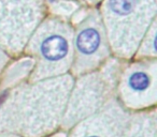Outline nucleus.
Listing matches in <instances>:
<instances>
[{
  "instance_id": "nucleus-12",
  "label": "nucleus",
  "mask_w": 157,
  "mask_h": 137,
  "mask_svg": "<svg viewBox=\"0 0 157 137\" xmlns=\"http://www.w3.org/2000/svg\"><path fill=\"white\" fill-rule=\"evenodd\" d=\"M48 7L54 15L65 18L71 16L78 9V5L74 0H48Z\"/></svg>"
},
{
  "instance_id": "nucleus-8",
  "label": "nucleus",
  "mask_w": 157,
  "mask_h": 137,
  "mask_svg": "<svg viewBox=\"0 0 157 137\" xmlns=\"http://www.w3.org/2000/svg\"><path fill=\"white\" fill-rule=\"evenodd\" d=\"M129 114L114 96L102 108L78 122L70 137H121Z\"/></svg>"
},
{
  "instance_id": "nucleus-6",
  "label": "nucleus",
  "mask_w": 157,
  "mask_h": 137,
  "mask_svg": "<svg viewBox=\"0 0 157 137\" xmlns=\"http://www.w3.org/2000/svg\"><path fill=\"white\" fill-rule=\"evenodd\" d=\"M110 45L100 12L90 10L76 24L73 34L72 73L81 76L97 70L110 59Z\"/></svg>"
},
{
  "instance_id": "nucleus-13",
  "label": "nucleus",
  "mask_w": 157,
  "mask_h": 137,
  "mask_svg": "<svg viewBox=\"0 0 157 137\" xmlns=\"http://www.w3.org/2000/svg\"><path fill=\"white\" fill-rule=\"evenodd\" d=\"M8 60H9V56H8V54L2 49V48L0 47V73H1L2 69L5 67V65L7 64Z\"/></svg>"
},
{
  "instance_id": "nucleus-10",
  "label": "nucleus",
  "mask_w": 157,
  "mask_h": 137,
  "mask_svg": "<svg viewBox=\"0 0 157 137\" xmlns=\"http://www.w3.org/2000/svg\"><path fill=\"white\" fill-rule=\"evenodd\" d=\"M33 65H35V61L30 57L24 58L21 61L13 63L9 67V70L5 73L3 79L1 81V88L10 87V86L17 84L33 71Z\"/></svg>"
},
{
  "instance_id": "nucleus-11",
  "label": "nucleus",
  "mask_w": 157,
  "mask_h": 137,
  "mask_svg": "<svg viewBox=\"0 0 157 137\" xmlns=\"http://www.w3.org/2000/svg\"><path fill=\"white\" fill-rule=\"evenodd\" d=\"M156 20L151 24L147 31L140 42L137 49V57L142 58H155L156 57Z\"/></svg>"
},
{
  "instance_id": "nucleus-1",
  "label": "nucleus",
  "mask_w": 157,
  "mask_h": 137,
  "mask_svg": "<svg viewBox=\"0 0 157 137\" xmlns=\"http://www.w3.org/2000/svg\"><path fill=\"white\" fill-rule=\"evenodd\" d=\"M71 75H60L20 85L0 103V132L40 137L63 120L73 86Z\"/></svg>"
},
{
  "instance_id": "nucleus-15",
  "label": "nucleus",
  "mask_w": 157,
  "mask_h": 137,
  "mask_svg": "<svg viewBox=\"0 0 157 137\" xmlns=\"http://www.w3.org/2000/svg\"><path fill=\"white\" fill-rule=\"evenodd\" d=\"M0 137H20V136H15V135H0Z\"/></svg>"
},
{
  "instance_id": "nucleus-14",
  "label": "nucleus",
  "mask_w": 157,
  "mask_h": 137,
  "mask_svg": "<svg viewBox=\"0 0 157 137\" xmlns=\"http://www.w3.org/2000/svg\"><path fill=\"white\" fill-rule=\"evenodd\" d=\"M81 1H83V2H85V3H88V5H95V3L99 2L101 0H81Z\"/></svg>"
},
{
  "instance_id": "nucleus-2",
  "label": "nucleus",
  "mask_w": 157,
  "mask_h": 137,
  "mask_svg": "<svg viewBox=\"0 0 157 137\" xmlns=\"http://www.w3.org/2000/svg\"><path fill=\"white\" fill-rule=\"evenodd\" d=\"M156 0H103L101 20L110 49L120 59L136 54L155 20Z\"/></svg>"
},
{
  "instance_id": "nucleus-5",
  "label": "nucleus",
  "mask_w": 157,
  "mask_h": 137,
  "mask_svg": "<svg viewBox=\"0 0 157 137\" xmlns=\"http://www.w3.org/2000/svg\"><path fill=\"white\" fill-rule=\"evenodd\" d=\"M48 0H0V47L18 55L44 20Z\"/></svg>"
},
{
  "instance_id": "nucleus-4",
  "label": "nucleus",
  "mask_w": 157,
  "mask_h": 137,
  "mask_svg": "<svg viewBox=\"0 0 157 137\" xmlns=\"http://www.w3.org/2000/svg\"><path fill=\"white\" fill-rule=\"evenodd\" d=\"M123 64L109 59L93 72L86 73L73 83L63 117V125L69 128L102 108L116 93Z\"/></svg>"
},
{
  "instance_id": "nucleus-9",
  "label": "nucleus",
  "mask_w": 157,
  "mask_h": 137,
  "mask_svg": "<svg viewBox=\"0 0 157 137\" xmlns=\"http://www.w3.org/2000/svg\"><path fill=\"white\" fill-rule=\"evenodd\" d=\"M121 137H156L155 111L139 114L128 119Z\"/></svg>"
},
{
  "instance_id": "nucleus-7",
  "label": "nucleus",
  "mask_w": 157,
  "mask_h": 137,
  "mask_svg": "<svg viewBox=\"0 0 157 137\" xmlns=\"http://www.w3.org/2000/svg\"><path fill=\"white\" fill-rule=\"evenodd\" d=\"M156 76L155 58H142L122 67L116 88L121 104L130 108L154 105L157 100Z\"/></svg>"
},
{
  "instance_id": "nucleus-3",
  "label": "nucleus",
  "mask_w": 157,
  "mask_h": 137,
  "mask_svg": "<svg viewBox=\"0 0 157 137\" xmlns=\"http://www.w3.org/2000/svg\"><path fill=\"white\" fill-rule=\"evenodd\" d=\"M74 29L65 17L44 18L29 39L25 52L33 59L30 81L65 75L73 60Z\"/></svg>"
}]
</instances>
